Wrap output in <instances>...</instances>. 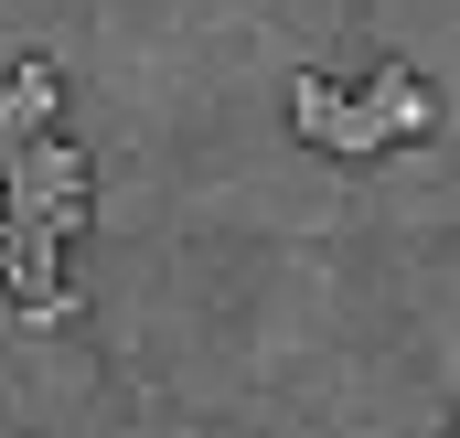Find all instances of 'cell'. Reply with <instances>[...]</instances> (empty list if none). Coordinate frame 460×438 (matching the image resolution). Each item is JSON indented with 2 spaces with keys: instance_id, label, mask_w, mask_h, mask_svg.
I'll list each match as a JSON object with an SVG mask.
<instances>
[{
  "instance_id": "4",
  "label": "cell",
  "mask_w": 460,
  "mask_h": 438,
  "mask_svg": "<svg viewBox=\"0 0 460 438\" xmlns=\"http://www.w3.org/2000/svg\"><path fill=\"white\" fill-rule=\"evenodd\" d=\"M450 438H460V417H450Z\"/></svg>"
},
{
  "instance_id": "3",
  "label": "cell",
  "mask_w": 460,
  "mask_h": 438,
  "mask_svg": "<svg viewBox=\"0 0 460 438\" xmlns=\"http://www.w3.org/2000/svg\"><path fill=\"white\" fill-rule=\"evenodd\" d=\"M0 278H11V224H0Z\"/></svg>"
},
{
  "instance_id": "2",
  "label": "cell",
  "mask_w": 460,
  "mask_h": 438,
  "mask_svg": "<svg viewBox=\"0 0 460 438\" xmlns=\"http://www.w3.org/2000/svg\"><path fill=\"white\" fill-rule=\"evenodd\" d=\"M353 97H364V118H375L385 139H429V128H439V97H429V86H418L407 65H385V75H364Z\"/></svg>"
},
{
  "instance_id": "1",
  "label": "cell",
  "mask_w": 460,
  "mask_h": 438,
  "mask_svg": "<svg viewBox=\"0 0 460 438\" xmlns=\"http://www.w3.org/2000/svg\"><path fill=\"white\" fill-rule=\"evenodd\" d=\"M289 128H300L311 150H332V161H385V128H375V118H364V97H353V86H332V75H300Z\"/></svg>"
}]
</instances>
